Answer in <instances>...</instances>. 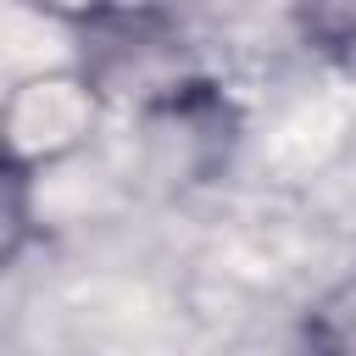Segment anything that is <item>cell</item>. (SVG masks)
Masks as SVG:
<instances>
[{"instance_id":"cell-2","label":"cell","mask_w":356,"mask_h":356,"mask_svg":"<svg viewBox=\"0 0 356 356\" xmlns=\"http://www.w3.org/2000/svg\"><path fill=\"white\" fill-rule=\"evenodd\" d=\"M22 239H28V184L17 156L0 150V267L22 250Z\"/></svg>"},{"instance_id":"cell-1","label":"cell","mask_w":356,"mask_h":356,"mask_svg":"<svg viewBox=\"0 0 356 356\" xmlns=\"http://www.w3.org/2000/svg\"><path fill=\"white\" fill-rule=\"evenodd\" d=\"M306 33L334 67L356 78V0H306Z\"/></svg>"},{"instance_id":"cell-3","label":"cell","mask_w":356,"mask_h":356,"mask_svg":"<svg viewBox=\"0 0 356 356\" xmlns=\"http://www.w3.org/2000/svg\"><path fill=\"white\" fill-rule=\"evenodd\" d=\"M39 11H50V17H72V22H83V17H100L106 11V0H33Z\"/></svg>"}]
</instances>
